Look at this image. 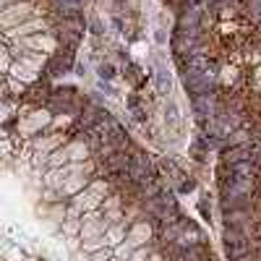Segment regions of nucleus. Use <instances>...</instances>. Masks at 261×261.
Instances as JSON below:
<instances>
[{"label":"nucleus","mask_w":261,"mask_h":261,"mask_svg":"<svg viewBox=\"0 0 261 261\" xmlns=\"http://www.w3.org/2000/svg\"><path fill=\"white\" fill-rule=\"evenodd\" d=\"M3 154H5V157L11 154V139H3Z\"/></svg>","instance_id":"23"},{"label":"nucleus","mask_w":261,"mask_h":261,"mask_svg":"<svg viewBox=\"0 0 261 261\" xmlns=\"http://www.w3.org/2000/svg\"><path fill=\"white\" fill-rule=\"evenodd\" d=\"M233 261H256V256H253V253H245V256H240V259H233Z\"/></svg>","instance_id":"24"},{"label":"nucleus","mask_w":261,"mask_h":261,"mask_svg":"<svg viewBox=\"0 0 261 261\" xmlns=\"http://www.w3.org/2000/svg\"><path fill=\"white\" fill-rule=\"evenodd\" d=\"M60 3H63V5H65V8H71V5H79V3H81V0H60Z\"/></svg>","instance_id":"25"},{"label":"nucleus","mask_w":261,"mask_h":261,"mask_svg":"<svg viewBox=\"0 0 261 261\" xmlns=\"http://www.w3.org/2000/svg\"><path fill=\"white\" fill-rule=\"evenodd\" d=\"M89 188V180H87V175H71V178H68V183L63 186V191H60V194L63 196H79L81 191H87Z\"/></svg>","instance_id":"6"},{"label":"nucleus","mask_w":261,"mask_h":261,"mask_svg":"<svg viewBox=\"0 0 261 261\" xmlns=\"http://www.w3.org/2000/svg\"><path fill=\"white\" fill-rule=\"evenodd\" d=\"M152 238V227H149V222H133L128 230V243L133 245V248H141L144 243H147Z\"/></svg>","instance_id":"4"},{"label":"nucleus","mask_w":261,"mask_h":261,"mask_svg":"<svg viewBox=\"0 0 261 261\" xmlns=\"http://www.w3.org/2000/svg\"><path fill=\"white\" fill-rule=\"evenodd\" d=\"M149 261H162V256H149Z\"/></svg>","instance_id":"27"},{"label":"nucleus","mask_w":261,"mask_h":261,"mask_svg":"<svg viewBox=\"0 0 261 261\" xmlns=\"http://www.w3.org/2000/svg\"><path fill=\"white\" fill-rule=\"evenodd\" d=\"M130 261H149V248H147V245L136 248V251H133V256H130Z\"/></svg>","instance_id":"20"},{"label":"nucleus","mask_w":261,"mask_h":261,"mask_svg":"<svg viewBox=\"0 0 261 261\" xmlns=\"http://www.w3.org/2000/svg\"><path fill=\"white\" fill-rule=\"evenodd\" d=\"M68 162H71V152H68V147H60L50 154V165L47 167H65Z\"/></svg>","instance_id":"12"},{"label":"nucleus","mask_w":261,"mask_h":261,"mask_svg":"<svg viewBox=\"0 0 261 261\" xmlns=\"http://www.w3.org/2000/svg\"><path fill=\"white\" fill-rule=\"evenodd\" d=\"M235 29H238V24H227V21H222V24H219V32L222 34H233Z\"/></svg>","instance_id":"22"},{"label":"nucleus","mask_w":261,"mask_h":261,"mask_svg":"<svg viewBox=\"0 0 261 261\" xmlns=\"http://www.w3.org/2000/svg\"><path fill=\"white\" fill-rule=\"evenodd\" d=\"M107 235H99V238H89V240H81V251H87V253H97V251H102L107 248Z\"/></svg>","instance_id":"11"},{"label":"nucleus","mask_w":261,"mask_h":261,"mask_svg":"<svg viewBox=\"0 0 261 261\" xmlns=\"http://www.w3.org/2000/svg\"><path fill=\"white\" fill-rule=\"evenodd\" d=\"M157 89H159V94H170V89H173V76L162 63L157 65Z\"/></svg>","instance_id":"9"},{"label":"nucleus","mask_w":261,"mask_h":261,"mask_svg":"<svg viewBox=\"0 0 261 261\" xmlns=\"http://www.w3.org/2000/svg\"><path fill=\"white\" fill-rule=\"evenodd\" d=\"M5 76H13V79H19V81H24V84H32V81H37V76H40V73L29 71V68L21 63V60H16L13 68H11V73H5Z\"/></svg>","instance_id":"7"},{"label":"nucleus","mask_w":261,"mask_h":261,"mask_svg":"<svg viewBox=\"0 0 261 261\" xmlns=\"http://www.w3.org/2000/svg\"><path fill=\"white\" fill-rule=\"evenodd\" d=\"M112 251H115V259H120V261H130V256H133V251H136V248H133V245H130V243L126 240V243L115 245Z\"/></svg>","instance_id":"14"},{"label":"nucleus","mask_w":261,"mask_h":261,"mask_svg":"<svg viewBox=\"0 0 261 261\" xmlns=\"http://www.w3.org/2000/svg\"><path fill=\"white\" fill-rule=\"evenodd\" d=\"M112 209H120V196H110L107 201H102V212H112Z\"/></svg>","instance_id":"19"},{"label":"nucleus","mask_w":261,"mask_h":261,"mask_svg":"<svg viewBox=\"0 0 261 261\" xmlns=\"http://www.w3.org/2000/svg\"><path fill=\"white\" fill-rule=\"evenodd\" d=\"M89 191H91V194H97V196H105L107 191H110V183H105V180H91V183H89Z\"/></svg>","instance_id":"17"},{"label":"nucleus","mask_w":261,"mask_h":261,"mask_svg":"<svg viewBox=\"0 0 261 261\" xmlns=\"http://www.w3.org/2000/svg\"><path fill=\"white\" fill-rule=\"evenodd\" d=\"M154 40H157L159 47H165V44H167V34H165V29H162V26L154 29Z\"/></svg>","instance_id":"21"},{"label":"nucleus","mask_w":261,"mask_h":261,"mask_svg":"<svg viewBox=\"0 0 261 261\" xmlns=\"http://www.w3.org/2000/svg\"><path fill=\"white\" fill-rule=\"evenodd\" d=\"M178 120H180V115H178V105L173 102V99H167V105H165V123L170 128L178 126Z\"/></svg>","instance_id":"13"},{"label":"nucleus","mask_w":261,"mask_h":261,"mask_svg":"<svg viewBox=\"0 0 261 261\" xmlns=\"http://www.w3.org/2000/svg\"><path fill=\"white\" fill-rule=\"evenodd\" d=\"M115 73H118V68H115L112 63H102V65H99V79H102V81L115 79Z\"/></svg>","instance_id":"16"},{"label":"nucleus","mask_w":261,"mask_h":261,"mask_svg":"<svg viewBox=\"0 0 261 261\" xmlns=\"http://www.w3.org/2000/svg\"><path fill=\"white\" fill-rule=\"evenodd\" d=\"M19 60L29 68V71H34V73H42V68L47 65V55H42V52H34V50L24 52V55H21Z\"/></svg>","instance_id":"5"},{"label":"nucleus","mask_w":261,"mask_h":261,"mask_svg":"<svg viewBox=\"0 0 261 261\" xmlns=\"http://www.w3.org/2000/svg\"><path fill=\"white\" fill-rule=\"evenodd\" d=\"M110 261H120V259H115V256H112V259H110Z\"/></svg>","instance_id":"28"},{"label":"nucleus","mask_w":261,"mask_h":261,"mask_svg":"<svg viewBox=\"0 0 261 261\" xmlns=\"http://www.w3.org/2000/svg\"><path fill=\"white\" fill-rule=\"evenodd\" d=\"M253 76H256V81H261V65H256V73Z\"/></svg>","instance_id":"26"},{"label":"nucleus","mask_w":261,"mask_h":261,"mask_svg":"<svg viewBox=\"0 0 261 261\" xmlns=\"http://www.w3.org/2000/svg\"><path fill=\"white\" fill-rule=\"evenodd\" d=\"M68 152H71V162H87L89 159V147L84 141L68 144Z\"/></svg>","instance_id":"10"},{"label":"nucleus","mask_w":261,"mask_h":261,"mask_svg":"<svg viewBox=\"0 0 261 261\" xmlns=\"http://www.w3.org/2000/svg\"><path fill=\"white\" fill-rule=\"evenodd\" d=\"M71 165L65 167H50V173L44 175V186L47 188H55V191H63V186L68 183V178H71Z\"/></svg>","instance_id":"3"},{"label":"nucleus","mask_w":261,"mask_h":261,"mask_svg":"<svg viewBox=\"0 0 261 261\" xmlns=\"http://www.w3.org/2000/svg\"><path fill=\"white\" fill-rule=\"evenodd\" d=\"M235 76H238V68H235V65H225V68H222V76H219V81L230 84V81H235Z\"/></svg>","instance_id":"18"},{"label":"nucleus","mask_w":261,"mask_h":261,"mask_svg":"<svg viewBox=\"0 0 261 261\" xmlns=\"http://www.w3.org/2000/svg\"><path fill=\"white\" fill-rule=\"evenodd\" d=\"M19 44H24V47L34 50V52H55V47H58V37H50L47 32H44V34L26 37L24 42L19 40Z\"/></svg>","instance_id":"2"},{"label":"nucleus","mask_w":261,"mask_h":261,"mask_svg":"<svg viewBox=\"0 0 261 261\" xmlns=\"http://www.w3.org/2000/svg\"><path fill=\"white\" fill-rule=\"evenodd\" d=\"M42 11L34 8L32 0H24V3H16V5H8V8H3V16H0V21H3L5 29H13L19 24H24V21H32V16H40Z\"/></svg>","instance_id":"1"},{"label":"nucleus","mask_w":261,"mask_h":261,"mask_svg":"<svg viewBox=\"0 0 261 261\" xmlns=\"http://www.w3.org/2000/svg\"><path fill=\"white\" fill-rule=\"evenodd\" d=\"M128 240V230H126V222H120V225H112L110 230H107V243H110V248H115V245L126 243Z\"/></svg>","instance_id":"8"},{"label":"nucleus","mask_w":261,"mask_h":261,"mask_svg":"<svg viewBox=\"0 0 261 261\" xmlns=\"http://www.w3.org/2000/svg\"><path fill=\"white\" fill-rule=\"evenodd\" d=\"M5 89H8L11 94H24V91H26V84L19 81V79H13V76H5Z\"/></svg>","instance_id":"15"}]
</instances>
